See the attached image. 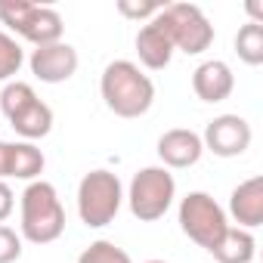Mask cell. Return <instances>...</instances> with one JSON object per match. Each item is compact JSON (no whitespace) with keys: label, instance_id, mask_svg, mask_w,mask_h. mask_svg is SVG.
Masks as SVG:
<instances>
[{"label":"cell","instance_id":"1","mask_svg":"<svg viewBox=\"0 0 263 263\" xmlns=\"http://www.w3.org/2000/svg\"><path fill=\"white\" fill-rule=\"evenodd\" d=\"M99 93L118 118H143L155 102V84L149 74L140 71L137 62L115 59L105 65L99 78Z\"/></svg>","mask_w":263,"mask_h":263},{"label":"cell","instance_id":"2","mask_svg":"<svg viewBox=\"0 0 263 263\" xmlns=\"http://www.w3.org/2000/svg\"><path fill=\"white\" fill-rule=\"evenodd\" d=\"M22 238L31 245H50L65 232V208L47 180H34L22 192Z\"/></svg>","mask_w":263,"mask_h":263},{"label":"cell","instance_id":"3","mask_svg":"<svg viewBox=\"0 0 263 263\" xmlns=\"http://www.w3.org/2000/svg\"><path fill=\"white\" fill-rule=\"evenodd\" d=\"M155 22L164 28L174 50L186 56H198L214 44V25L195 4H167L158 10Z\"/></svg>","mask_w":263,"mask_h":263},{"label":"cell","instance_id":"4","mask_svg":"<svg viewBox=\"0 0 263 263\" xmlns=\"http://www.w3.org/2000/svg\"><path fill=\"white\" fill-rule=\"evenodd\" d=\"M121 201H124V189H121L118 174H111V171L84 174V180L78 186V214H81L84 226H90V229L108 226L118 217Z\"/></svg>","mask_w":263,"mask_h":263},{"label":"cell","instance_id":"5","mask_svg":"<svg viewBox=\"0 0 263 263\" xmlns=\"http://www.w3.org/2000/svg\"><path fill=\"white\" fill-rule=\"evenodd\" d=\"M174 198H177V183L167 167H143L130 180L127 201H130V214L140 223L161 220L171 211Z\"/></svg>","mask_w":263,"mask_h":263},{"label":"cell","instance_id":"6","mask_svg":"<svg viewBox=\"0 0 263 263\" xmlns=\"http://www.w3.org/2000/svg\"><path fill=\"white\" fill-rule=\"evenodd\" d=\"M0 22L10 25L19 37L31 41L34 47L59 44L65 31L62 16L53 7H37V4H25V0H4L0 4Z\"/></svg>","mask_w":263,"mask_h":263},{"label":"cell","instance_id":"7","mask_svg":"<svg viewBox=\"0 0 263 263\" xmlns=\"http://www.w3.org/2000/svg\"><path fill=\"white\" fill-rule=\"evenodd\" d=\"M180 229L211 254L223 232L229 229V217L208 192H189L180 201Z\"/></svg>","mask_w":263,"mask_h":263},{"label":"cell","instance_id":"8","mask_svg":"<svg viewBox=\"0 0 263 263\" xmlns=\"http://www.w3.org/2000/svg\"><path fill=\"white\" fill-rule=\"evenodd\" d=\"M254 134H251V124L241 115H217L214 121H208L204 127V137L201 146L208 152H214L217 158H238L248 152Z\"/></svg>","mask_w":263,"mask_h":263},{"label":"cell","instance_id":"9","mask_svg":"<svg viewBox=\"0 0 263 263\" xmlns=\"http://www.w3.org/2000/svg\"><path fill=\"white\" fill-rule=\"evenodd\" d=\"M31 74L44 84H65L68 78H74L78 71V50L71 44H47V47H34L31 50Z\"/></svg>","mask_w":263,"mask_h":263},{"label":"cell","instance_id":"10","mask_svg":"<svg viewBox=\"0 0 263 263\" xmlns=\"http://www.w3.org/2000/svg\"><path fill=\"white\" fill-rule=\"evenodd\" d=\"M201 155H204V146H201V137L195 130L174 127L167 134H161V140H158V158L164 161V167L186 171V167L198 164Z\"/></svg>","mask_w":263,"mask_h":263},{"label":"cell","instance_id":"11","mask_svg":"<svg viewBox=\"0 0 263 263\" xmlns=\"http://www.w3.org/2000/svg\"><path fill=\"white\" fill-rule=\"evenodd\" d=\"M192 90L201 102H223L235 90V74L223 59H208L192 71Z\"/></svg>","mask_w":263,"mask_h":263},{"label":"cell","instance_id":"12","mask_svg":"<svg viewBox=\"0 0 263 263\" xmlns=\"http://www.w3.org/2000/svg\"><path fill=\"white\" fill-rule=\"evenodd\" d=\"M229 217L238 223V229H248V232L263 223V177H251L232 189Z\"/></svg>","mask_w":263,"mask_h":263},{"label":"cell","instance_id":"13","mask_svg":"<svg viewBox=\"0 0 263 263\" xmlns=\"http://www.w3.org/2000/svg\"><path fill=\"white\" fill-rule=\"evenodd\" d=\"M137 56H140V62H143L149 71H161V68L171 65V59H174V44H171V37L164 34V28H161L155 19H149V22L137 31Z\"/></svg>","mask_w":263,"mask_h":263},{"label":"cell","instance_id":"14","mask_svg":"<svg viewBox=\"0 0 263 263\" xmlns=\"http://www.w3.org/2000/svg\"><path fill=\"white\" fill-rule=\"evenodd\" d=\"M10 127L25 140V143H34V140H44L50 130H53V108L41 99H31L25 108H19L13 118H10Z\"/></svg>","mask_w":263,"mask_h":263},{"label":"cell","instance_id":"15","mask_svg":"<svg viewBox=\"0 0 263 263\" xmlns=\"http://www.w3.org/2000/svg\"><path fill=\"white\" fill-rule=\"evenodd\" d=\"M257 254V241L248 229H238V226H229L223 232V238L217 241V248L211 251V257L217 263H251Z\"/></svg>","mask_w":263,"mask_h":263},{"label":"cell","instance_id":"16","mask_svg":"<svg viewBox=\"0 0 263 263\" xmlns=\"http://www.w3.org/2000/svg\"><path fill=\"white\" fill-rule=\"evenodd\" d=\"M44 152L34 146V143H13V161H10V177L16 180H28L34 183L41 174H44Z\"/></svg>","mask_w":263,"mask_h":263},{"label":"cell","instance_id":"17","mask_svg":"<svg viewBox=\"0 0 263 263\" xmlns=\"http://www.w3.org/2000/svg\"><path fill=\"white\" fill-rule=\"evenodd\" d=\"M235 53L245 65H263V25L245 22L235 34Z\"/></svg>","mask_w":263,"mask_h":263},{"label":"cell","instance_id":"18","mask_svg":"<svg viewBox=\"0 0 263 263\" xmlns=\"http://www.w3.org/2000/svg\"><path fill=\"white\" fill-rule=\"evenodd\" d=\"M78 263H134V260H130V254H127L124 248H118L115 241L99 238V241H90V245L81 251Z\"/></svg>","mask_w":263,"mask_h":263},{"label":"cell","instance_id":"19","mask_svg":"<svg viewBox=\"0 0 263 263\" xmlns=\"http://www.w3.org/2000/svg\"><path fill=\"white\" fill-rule=\"evenodd\" d=\"M22 62H25V50L19 47V41L7 31H0V81L10 84V78L19 74Z\"/></svg>","mask_w":263,"mask_h":263},{"label":"cell","instance_id":"20","mask_svg":"<svg viewBox=\"0 0 263 263\" xmlns=\"http://www.w3.org/2000/svg\"><path fill=\"white\" fill-rule=\"evenodd\" d=\"M31 99H37V93H34V87L31 84H25V81H10L7 87H4V93H0V111L7 115V121L19 111V108H25Z\"/></svg>","mask_w":263,"mask_h":263},{"label":"cell","instance_id":"21","mask_svg":"<svg viewBox=\"0 0 263 263\" xmlns=\"http://www.w3.org/2000/svg\"><path fill=\"white\" fill-rule=\"evenodd\" d=\"M22 257V235L0 223V263H16Z\"/></svg>","mask_w":263,"mask_h":263},{"label":"cell","instance_id":"22","mask_svg":"<svg viewBox=\"0 0 263 263\" xmlns=\"http://www.w3.org/2000/svg\"><path fill=\"white\" fill-rule=\"evenodd\" d=\"M158 10H161V4H130V0H121L118 4V13L127 19H155Z\"/></svg>","mask_w":263,"mask_h":263},{"label":"cell","instance_id":"23","mask_svg":"<svg viewBox=\"0 0 263 263\" xmlns=\"http://www.w3.org/2000/svg\"><path fill=\"white\" fill-rule=\"evenodd\" d=\"M13 208H16V195H13V189H10L7 180H0V223L13 214Z\"/></svg>","mask_w":263,"mask_h":263},{"label":"cell","instance_id":"24","mask_svg":"<svg viewBox=\"0 0 263 263\" xmlns=\"http://www.w3.org/2000/svg\"><path fill=\"white\" fill-rule=\"evenodd\" d=\"M10 161H13V143L0 140V180L10 177Z\"/></svg>","mask_w":263,"mask_h":263},{"label":"cell","instance_id":"25","mask_svg":"<svg viewBox=\"0 0 263 263\" xmlns=\"http://www.w3.org/2000/svg\"><path fill=\"white\" fill-rule=\"evenodd\" d=\"M146 263H164V260H146Z\"/></svg>","mask_w":263,"mask_h":263}]
</instances>
